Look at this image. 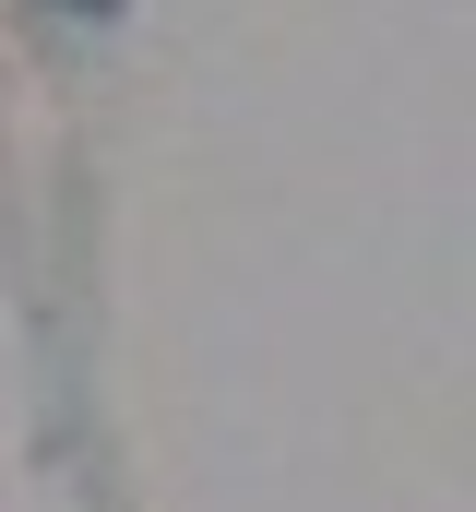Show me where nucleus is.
<instances>
[{
  "label": "nucleus",
  "instance_id": "f257e3e1",
  "mask_svg": "<svg viewBox=\"0 0 476 512\" xmlns=\"http://www.w3.org/2000/svg\"><path fill=\"white\" fill-rule=\"evenodd\" d=\"M60 12H96V24H108V12H119V0H60Z\"/></svg>",
  "mask_w": 476,
  "mask_h": 512
}]
</instances>
